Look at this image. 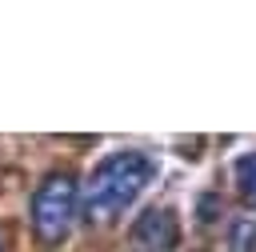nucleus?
<instances>
[{
  "mask_svg": "<svg viewBox=\"0 0 256 252\" xmlns=\"http://www.w3.org/2000/svg\"><path fill=\"white\" fill-rule=\"evenodd\" d=\"M156 180V160L140 148H120V152H108L92 176L84 180L80 188V208H84V220L92 224H112L148 184Z\"/></svg>",
  "mask_w": 256,
  "mask_h": 252,
  "instance_id": "1",
  "label": "nucleus"
},
{
  "mask_svg": "<svg viewBox=\"0 0 256 252\" xmlns=\"http://www.w3.org/2000/svg\"><path fill=\"white\" fill-rule=\"evenodd\" d=\"M80 216V184L72 172H48L32 192V228L44 244H60Z\"/></svg>",
  "mask_w": 256,
  "mask_h": 252,
  "instance_id": "2",
  "label": "nucleus"
},
{
  "mask_svg": "<svg viewBox=\"0 0 256 252\" xmlns=\"http://www.w3.org/2000/svg\"><path fill=\"white\" fill-rule=\"evenodd\" d=\"M132 248L136 252H172L176 240H180V224H176V212L172 208H148L136 216L132 232H128Z\"/></svg>",
  "mask_w": 256,
  "mask_h": 252,
  "instance_id": "3",
  "label": "nucleus"
},
{
  "mask_svg": "<svg viewBox=\"0 0 256 252\" xmlns=\"http://www.w3.org/2000/svg\"><path fill=\"white\" fill-rule=\"evenodd\" d=\"M232 180H236V192L256 204V152H244V156L232 164Z\"/></svg>",
  "mask_w": 256,
  "mask_h": 252,
  "instance_id": "4",
  "label": "nucleus"
},
{
  "mask_svg": "<svg viewBox=\"0 0 256 252\" xmlns=\"http://www.w3.org/2000/svg\"><path fill=\"white\" fill-rule=\"evenodd\" d=\"M228 248L232 252H256V220L252 216H240L228 228Z\"/></svg>",
  "mask_w": 256,
  "mask_h": 252,
  "instance_id": "5",
  "label": "nucleus"
}]
</instances>
